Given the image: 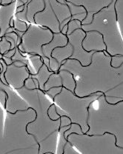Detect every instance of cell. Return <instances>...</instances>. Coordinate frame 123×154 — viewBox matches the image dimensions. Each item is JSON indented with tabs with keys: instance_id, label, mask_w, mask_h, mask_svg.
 Instances as JSON below:
<instances>
[{
	"instance_id": "6da1fadb",
	"label": "cell",
	"mask_w": 123,
	"mask_h": 154,
	"mask_svg": "<svg viewBox=\"0 0 123 154\" xmlns=\"http://www.w3.org/2000/svg\"><path fill=\"white\" fill-rule=\"evenodd\" d=\"M17 91L36 112V118L27 125L26 130L37 142L39 137H42L41 143H44L51 138L57 141L60 128V119L54 121L48 114V110L54 104V101L39 88L28 90L23 87Z\"/></svg>"
},
{
	"instance_id": "7a4b0ae2",
	"label": "cell",
	"mask_w": 123,
	"mask_h": 154,
	"mask_svg": "<svg viewBox=\"0 0 123 154\" xmlns=\"http://www.w3.org/2000/svg\"><path fill=\"white\" fill-rule=\"evenodd\" d=\"M90 96H91L79 97L67 88H62L61 93L56 96L53 99L54 103L56 105L57 113L60 116H68L71 120L72 123L79 124L82 128L84 134H85V127L88 128V126H87L85 123H86L88 125V119L85 118L82 116L83 113H82L81 109L82 107L87 108L91 105V104L90 105L82 106V103L85 102ZM83 114L88 116L89 112L88 114H85V113H83Z\"/></svg>"
},
{
	"instance_id": "3957f363",
	"label": "cell",
	"mask_w": 123,
	"mask_h": 154,
	"mask_svg": "<svg viewBox=\"0 0 123 154\" xmlns=\"http://www.w3.org/2000/svg\"><path fill=\"white\" fill-rule=\"evenodd\" d=\"M54 37V33L49 28L30 24L28 29L23 33L21 43L17 46L21 52L32 55H39L45 59L42 47L50 42Z\"/></svg>"
},
{
	"instance_id": "277c9868",
	"label": "cell",
	"mask_w": 123,
	"mask_h": 154,
	"mask_svg": "<svg viewBox=\"0 0 123 154\" xmlns=\"http://www.w3.org/2000/svg\"><path fill=\"white\" fill-rule=\"evenodd\" d=\"M30 76L31 73L26 65L17 66L14 63L8 65L7 70L5 73V78L8 85L16 91L23 88L25 81Z\"/></svg>"
},
{
	"instance_id": "5b68a950",
	"label": "cell",
	"mask_w": 123,
	"mask_h": 154,
	"mask_svg": "<svg viewBox=\"0 0 123 154\" xmlns=\"http://www.w3.org/2000/svg\"><path fill=\"white\" fill-rule=\"evenodd\" d=\"M0 89L4 90L7 93L5 110L11 113H16L18 111H24L30 108V105L23 98L18 94L16 90L4 84L0 79Z\"/></svg>"
},
{
	"instance_id": "8992f818",
	"label": "cell",
	"mask_w": 123,
	"mask_h": 154,
	"mask_svg": "<svg viewBox=\"0 0 123 154\" xmlns=\"http://www.w3.org/2000/svg\"><path fill=\"white\" fill-rule=\"evenodd\" d=\"M54 87H62L74 93L76 82L73 74L66 70H60L58 73H52L45 84L44 92Z\"/></svg>"
},
{
	"instance_id": "52a82bcc",
	"label": "cell",
	"mask_w": 123,
	"mask_h": 154,
	"mask_svg": "<svg viewBox=\"0 0 123 154\" xmlns=\"http://www.w3.org/2000/svg\"><path fill=\"white\" fill-rule=\"evenodd\" d=\"M85 31H84L82 28L76 29V30L72 32L70 34L66 35L68 38V42L71 43L73 49V54L71 59L79 61L82 66H85V60L82 57V54H91V53L85 51L82 45V40L85 36Z\"/></svg>"
},
{
	"instance_id": "ba28073f",
	"label": "cell",
	"mask_w": 123,
	"mask_h": 154,
	"mask_svg": "<svg viewBox=\"0 0 123 154\" xmlns=\"http://www.w3.org/2000/svg\"><path fill=\"white\" fill-rule=\"evenodd\" d=\"M15 2L7 5H0V37H2L6 34V32L10 27L11 20L14 17V6Z\"/></svg>"
},
{
	"instance_id": "9c48e42d",
	"label": "cell",
	"mask_w": 123,
	"mask_h": 154,
	"mask_svg": "<svg viewBox=\"0 0 123 154\" xmlns=\"http://www.w3.org/2000/svg\"><path fill=\"white\" fill-rule=\"evenodd\" d=\"M68 43V38L66 35L63 34L61 32L60 33H54V37L52 40L48 44L45 45L42 47V52L44 54L45 57L52 60L54 58L51 57L52 51L55 49L56 48L58 47H64Z\"/></svg>"
},
{
	"instance_id": "30bf717a",
	"label": "cell",
	"mask_w": 123,
	"mask_h": 154,
	"mask_svg": "<svg viewBox=\"0 0 123 154\" xmlns=\"http://www.w3.org/2000/svg\"><path fill=\"white\" fill-rule=\"evenodd\" d=\"M73 47H72L71 43L68 42L64 47L56 48L52 51L51 57L57 61L60 67H61L67 59H71L73 56Z\"/></svg>"
},
{
	"instance_id": "8fae6325",
	"label": "cell",
	"mask_w": 123,
	"mask_h": 154,
	"mask_svg": "<svg viewBox=\"0 0 123 154\" xmlns=\"http://www.w3.org/2000/svg\"><path fill=\"white\" fill-rule=\"evenodd\" d=\"M52 73H54V72L49 70L48 67L46 66L45 64H43V65L42 66L40 70H39V72L35 75H31V77H33V78L36 79L38 80L39 84V89L41 91H44L45 84L47 82L49 77H50Z\"/></svg>"
},
{
	"instance_id": "7c38bea8",
	"label": "cell",
	"mask_w": 123,
	"mask_h": 154,
	"mask_svg": "<svg viewBox=\"0 0 123 154\" xmlns=\"http://www.w3.org/2000/svg\"><path fill=\"white\" fill-rule=\"evenodd\" d=\"M28 59L29 62V66L28 67V69L31 75L36 74L44 64L42 58L39 55L28 54Z\"/></svg>"
},
{
	"instance_id": "4fadbf2b",
	"label": "cell",
	"mask_w": 123,
	"mask_h": 154,
	"mask_svg": "<svg viewBox=\"0 0 123 154\" xmlns=\"http://www.w3.org/2000/svg\"><path fill=\"white\" fill-rule=\"evenodd\" d=\"M30 24L28 22H25V21H22L19 19L18 18L14 16V28L15 29V30L17 31L21 32V33H25L27 31V30L28 29Z\"/></svg>"
},
{
	"instance_id": "5bb4252c",
	"label": "cell",
	"mask_w": 123,
	"mask_h": 154,
	"mask_svg": "<svg viewBox=\"0 0 123 154\" xmlns=\"http://www.w3.org/2000/svg\"><path fill=\"white\" fill-rule=\"evenodd\" d=\"M24 87L28 90L38 89V88H39V82H38V80L30 76L29 78L25 81Z\"/></svg>"
},
{
	"instance_id": "9a60e30c",
	"label": "cell",
	"mask_w": 123,
	"mask_h": 154,
	"mask_svg": "<svg viewBox=\"0 0 123 154\" xmlns=\"http://www.w3.org/2000/svg\"><path fill=\"white\" fill-rule=\"evenodd\" d=\"M48 116L50 117L51 119L54 120V121L60 119V117H61L57 113V108H56V105L54 103L52 104L48 110Z\"/></svg>"
},
{
	"instance_id": "2e32d148",
	"label": "cell",
	"mask_w": 123,
	"mask_h": 154,
	"mask_svg": "<svg viewBox=\"0 0 123 154\" xmlns=\"http://www.w3.org/2000/svg\"><path fill=\"white\" fill-rule=\"evenodd\" d=\"M11 50V43L6 39L5 36L2 37V40L0 41V53L4 55L5 54Z\"/></svg>"
},
{
	"instance_id": "e0dca14e",
	"label": "cell",
	"mask_w": 123,
	"mask_h": 154,
	"mask_svg": "<svg viewBox=\"0 0 123 154\" xmlns=\"http://www.w3.org/2000/svg\"><path fill=\"white\" fill-rule=\"evenodd\" d=\"M62 90V87H54V88H51L49 90H48V91H45V93L46 95L53 100L56 96L58 95L60 93H61Z\"/></svg>"
},
{
	"instance_id": "ac0fdd59",
	"label": "cell",
	"mask_w": 123,
	"mask_h": 154,
	"mask_svg": "<svg viewBox=\"0 0 123 154\" xmlns=\"http://www.w3.org/2000/svg\"><path fill=\"white\" fill-rule=\"evenodd\" d=\"M7 98V93H6L4 90L0 89V105H2V107H4L5 109Z\"/></svg>"
},
{
	"instance_id": "d6986e66",
	"label": "cell",
	"mask_w": 123,
	"mask_h": 154,
	"mask_svg": "<svg viewBox=\"0 0 123 154\" xmlns=\"http://www.w3.org/2000/svg\"><path fill=\"white\" fill-rule=\"evenodd\" d=\"M72 124L71 120L68 116H61L60 117V127L70 126Z\"/></svg>"
},
{
	"instance_id": "ffe728a7",
	"label": "cell",
	"mask_w": 123,
	"mask_h": 154,
	"mask_svg": "<svg viewBox=\"0 0 123 154\" xmlns=\"http://www.w3.org/2000/svg\"><path fill=\"white\" fill-rule=\"evenodd\" d=\"M17 48H14V49H11V50H10V51H8L7 53H6V54H5L3 56H5V57H8V58H12L14 56V54H15Z\"/></svg>"
},
{
	"instance_id": "44dd1931",
	"label": "cell",
	"mask_w": 123,
	"mask_h": 154,
	"mask_svg": "<svg viewBox=\"0 0 123 154\" xmlns=\"http://www.w3.org/2000/svg\"><path fill=\"white\" fill-rule=\"evenodd\" d=\"M2 60L5 62V64L7 65H10L13 63V61H12V59H11V58L6 57H5V56H3Z\"/></svg>"
},
{
	"instance_id": "7402d4cb",
	"label": "cell",
	"mask_w": 123,
	"mask_h": 154,
	"mask_svg": "<svg viewBox=\"0 0 123 154\" xmlns=\"http://www.w3.org/2000/svg\"><path fill=\"white\" fill-rule=\"evenodd\" d=\"M68 25H65V26L63 27V28H62L61 33H63V34H65V35H67V32H68Z\"/></svg>"
},
{
	"instance_id": "603a6c76",
	"label": "cell",
	"mask_w": 123,
	"mask_h": 154,
	"mask_svg": "<svg viewBox=\"0 0 123 154\" xmlns=\"http://www.w3.org/2000/svg\"><path fill=\"white\" fill-rule=\"evenodd\" d=\"M3 58V54H2L1 53H0V60H2Z\"/></svg>"
},
{
	"instance_id": "cb8c5ba5",
	"label": "cell",
	"mask_w": 123,
	"mask_h": 154,
	"mask_svg": "<svg viewBox=\"0 0 123 154\" xmlns=\"http://www.w3.org/2000/svg\"><path fill=\"white\" fill-rule=\"evenodd\" d=\"M0 73H1V69H0Z\"/></svg>"
}]
</instances>
